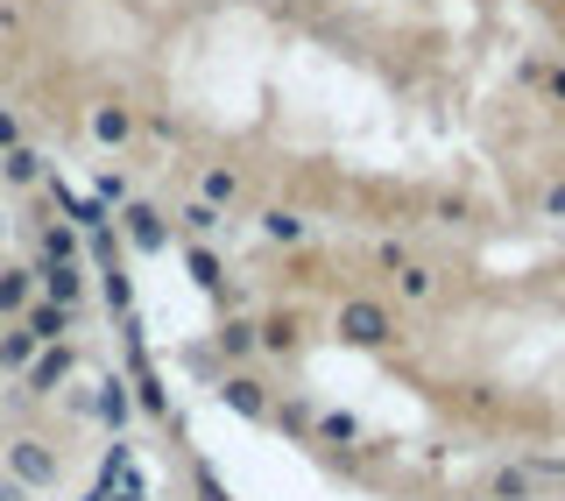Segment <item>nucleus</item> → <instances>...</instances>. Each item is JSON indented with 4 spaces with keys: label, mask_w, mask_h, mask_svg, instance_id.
<instances>
[{
    "label": "nucleus",
    "mask_w": 565,
    "mask_h": 501,
    "mask_svg": "<svg viewBox=\"0 0 565 501\" xmlns=\"http://www.w3.org/2000/svg\"><path fill=\"white\" fill-rule=\"evenodd\" d=\"M276 409L382 501L565 480V220L446 247H282Z\"/></svg>",
    "instance_id": "1"
},
{
    "label": "nucleus",
    "mask_w": 565,
    "mask_h": 501,
    "mask_svg": "<svg viewBox=\"0 0 565 501\" xmlns=\"http://www.w3.org/2000/svg\"><path fill=\"white\" fill-rule=\"evenodd\" d=\"M523 8H537L544 22H552V43H544V50H552V57L565 64V0H523Z\"/></svg>",
    "instance_id": "2"
}]
</instances>
